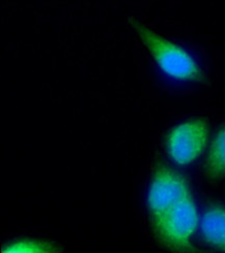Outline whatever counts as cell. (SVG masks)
<instances>
[{
  "instance_id": "cell-7",
  "label": "cell",
  "mask_w": 225,
  "mask_h": 253,
  "mask_svg": "<svg viewBox=\"0 0 225 253\" xmlns=\"http://www.w3.org/2000/svg\"><path fill=\"white\" fill-rule=\"evenodd\" d=\"M2 253H60V251L48 242L22 240L7 246Z\"/></svg>"
},
{
  "instance_id": "cell-4",
  "label": "cell",
  "mask_w": 225,
  "mask_h": 253,
  "mask_svg": "<svg viewBox=\"0 0 225 253\" xmlns=\"http://www.w3.org/2000/svg\"><path fill=\"white\" fill-rule=\"evenodd\" d=\"M208 136V124L202 119H192L176 126L166 137L170 159L179 165L194 162L205 151Z\"/></svg>"
},
{
  "instance_id": "cell-3",
  "label": "cell",
  "mask_w": 225,
  "mask_h": 253,
  "mask_svg": "<svg viewBox=\"0 0 225 253\" xmlns=\"http://www.w3.org/2000/svg\"><path fill=\"white\" fill-rule=\"evenodd\" d=\"M197 224V209L189 196L154 224V228L165 246L176 251H187L191 248Z\"/></svg>"
},
{
  "instance_id": "cell-2",
  "label": "cell",
  "mask_w": 225,
  "mask_h": 253,
  "mask_svg": "<svg viewBox=\"0 0 225 253\" xmlns=\"http://www.w3.org/2000/svg\"><path fill=\"white\" fill-rule=\"evenodd\" d=\"M190 195L185 177L166 166L155 171L147 193V208L153 224Z\"/></svg>"
},
{
  "instance_id": "cell-1",
  "label": "cell",
  "mask_w": 225,
  "mask_h": 253,
  "mask_svg": "<svg viewBox=\"0 0 225 253\" xmlns=\"http://www.w3.org/2000/svg\"><path fill=\"white\" fill-rule=\"evenodd\" d=\"M128 23L166 75L180 81H205V75L197 62L184 48L159 36L133 17L129 18Z\"/></svg>"
},
{
  "instance_id": "cell-5",
  "label": "cell",
  "mask_w": 225,
  "mask_h": 253,
  "mask_svg": "<svg viewBox=\"0 0 225 253\" xmlns=\"http://www.w3.org/2000/svg\"><path fill=\"white\" fill-rule=\"evenodd\" d=\"M200 229L202 238L209 246L225 253V207H209L202 215Z\"/></svg>"
},
{
  "instance_id": "cell-6",
  "label": "cell",
  "mask_w": 225,
  "mask_h": 253,
  "mask_svg": "<svg viewBox=\"0 0 225 253\" xmlns=\"http://www.w3.org/2000/svg\"><path fill=\"white\" fill-rule=\"evenodd\" d=\"M205 170L213 180L225 176V126L217 132L211 143Z\"/></svg>"
}]
</instances>
